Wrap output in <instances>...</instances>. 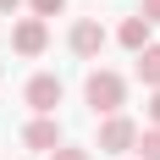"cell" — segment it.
<instances>
[{
  "mask_svg": "<svg viewBox=\"0 0 160 160\" xmlns=\"http://www.w3.org/2000/svg\"><path fill=\"white\" fill-rule=\"evenodd\" d=\"M83 99H88V111H94V116H116L122 105H127V78L111 72V66H94L88 83H83Z\"/></svg>",
  "mask_w": 160,
  "mask_h": 160,
  "instance_id": "obj_1",
  "label": "cell"
},
{
  "mask_svg": "<svg viewBox=\"0 0 160 160\" xmlns=\"http://www.w3.org/2000/svg\"><path fill=\"white\" fill-rule=\"evenodd\" d=\"M116 39H122V50L138 55V50H149V22H144V17H127V22L116 28Z\"/></svg>",
  "mask_w": 160,
  "mask_h": 160,
  "instance_id": "obj_7",
  "label": "cell"
},
{
  "mask_svg": "<svg viewBox=\"0 0 160 160\" xmlns=\"http://www.w3.org/2000/svg\"><path fill=\"white\" fill-rule=\"evenodd\" d=\"M66 44H72V55H83V61H94L99 50H105V28H99L94 17H83L78 28H72V39H66Z\"/></svg>",
  "mask_w": 160,
  "mask_h": 160,
  "instance_id": "obj_6",
  "label": "cell"
},
{
  "mask_svg": "<svg viewBox=\"0 0 160 160\" xmlns=\"http://www.w3.org/2000/svg\"><path fill=\"white\" fill-rule=\"evenodd\" d=\"M138 83H144V88H160V44L138 50Z\"/></svg>",
  "mask_w": 160,
  "mask_h": 160,
  "instance_id": "obj_8",
  "label": "cell"
},
{
  "mask_svg": "<svg viewBox=\"0 0 160 160\" xmlns=\"http://www.w3.org/2000/svg\"><path fill=\"white\" fill-rule=\"evenodd\" d=\"M44 44H50L44 17H22V22L11 28V50H17V55H44Z\"/></svg>",
  "mask_w": 160,
  "mask_h": 160,
  "instance_id": "obj_4",
  "label": "cell"
},
{
  "mask_svg": "<svg viewBox=\"0 0 160 160\" xmlns=\"http://www.w3.org/2000/svg\"><path fill=\"white\" fill-rule=\"evenodd\" d=\"M22 144H28V149H39V155L61 149V122H55V116H33L28 127H22Z\"/></svg>",
  "mask_w": 160,
  "mask_h": 160,
  "instance_id": "obj_5",
  "label": "cell"
},
{
  "mask_svg": "<svg viewBox=\"0 0 160 160\" xmlns=\"http://www.w3.org/2000/svg\"><path fill=\"white\" fill-rule=\"evenodd\" d=\"M138 17H144L149 28H155V22H160V0H144V6H138Z\"/></svg>",
  "mask_w": 160,
  "mask_h": 160,
  "instance_id": "obj_12",
  "label": "cell"
},
{
  "mask_svg": "<svg viewBox=\"0 0 160 160\" xmlns=\"http://www.w3.org/2000/svg\"><path fill=\"white\" fill-rule=\"evenodd\" d=\"M28 11H33V17H61L66 0H28Z\"/></svg>",
  "mask_w": 160,
  "mask_h": 160,
  "instance_id": "obj_10",
  "label": "cell"
},
{
  "mask_svg": "<svg viewBox=\"0 0 160 160\" xmlns=\"http://www.w3.org/2000/svg\"><path fill=\"white\" fill-rule=\"evenodd\" d=\"M22 99H28L33 116H55V105L66 99V88H61V78H55V72H39V78H28Z\"/></svg>",
  "mask_w": 160,
  "mask_h": 160,
  "instance_id": "obj_2",
  "label": "cell"
},
{
  "mask_svg": "<svg viewBox=\"0 0 160 160\" xmlns=\"http://www.w3.org/2000/svg\"><path fill=\"white\" fill-rule=\"evenodd\" d=\"M138 160H160V127H149V132H138Z\"/></svg>",
  "mask_w": 160,
  "mask_h": 160,
  "instance_id": "obj_9",
  "label": "cell"
},
{
  "mask_svg": "<svg viewBox=\"0 0 160 160\" xmlns=\"http://www.w3.org/2000/svg\"><path fill=\"white\" fill-rule=\"evenodd\" d=\"M149 122L160 127V88H149Z\"/></svg>",
  "mask_w": 160,
  "mask_h": 160,
  "instance_id": "obj_13",
  "label": "cell"
},
{
  "mask_svg": "<svg viewBox=\"0 0 160 160\" xmlns=\"http://www.w3.org/2000/svg\"><path fill=\"white\" fill-rule=\"evenodd\" d=\"M138 144V122H132V116H105V122H99V155H127V149Z\"/></svg>",
  "mask_w": 160,
  "mask_h": 160,
  "instance_id": "obj_3",
  "label": "cell"
},
{
  "mask_svg": "<svg viewBox=\"0 0 160 160\" xmlns=\"http://www.w3.org/2000/svg\"><path fill=\"white\" fill-rule=\"evenodd\" d=\"M17 6H22V0H0V11H6V17H11V11H17Z\"/></svg>",
  "mask_w": 160,
  "mask_h": 160,
  "instance_id": "obj_14",
  "label": "cell"
},
{
  "mask_svg": "<svg viewBox=\"0 0 160 160\" xmlns=\"http://www.w3.org/2000/svg\"><path fill=\"white\" fill-rule=\"evenodd\" d=\"M50 160H94V155L78 149V144H61V149H50Z\"/></svg>",
  "mask_w": 160,
  "mask_h": 160,
  "instance_id": "obj_11",
  "label": "cell"
}]
</instances>
